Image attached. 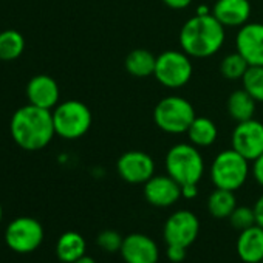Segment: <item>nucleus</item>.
<instances>
[{
    "label": "nucleus",
    "mask_w": 263,
    "mask_h": 263,
    "mask_svg": "<svg viewBox=\"0 0 263 263\" xmlns=\"http://www.w3.org/2000/svg\"><path fill=\"white\" fill-rule=\"evenodd\" d=\"M10 132L21 149L28 152L42 151L56 137L53 111L27 104L13 113Z\"/></svg>",
    "instance_id": "1"
},
{
    "label": "nucleus",
    "mask_w": 263,
    "mask_h": 263,
    "mask_svg": "<svg viewBox=\"0 0 263 263\" xmlns=\"http://www.w3.org/2000/svg\"><path fill=\"white\" fill-rule=\"evenodd\" d=\"M180 48L195 59L217 54L226 41V28L212 16H192L180 30Z\"/></svg>",
    "instance_id": "2"
},
{
    "label": "nucleus",
    "mask_w": 263,
    "mask_h": 263,
    "mask_svg": "<svg viewBox=\"0 0 263 263\" xmlns=\"http://www.w3.org/2000/svg\"><path fill=\"white\" fill-rule=\"evenodd\" d=\"M166 172L180 186L198 184L204 175V158L192 143L174 144L166 154Z\"/></svg>",
    "instance_id": "3"
},
{
    "label": "nucleus",
    "mask_w": 263,
    "mask_h": 263,
    "mask_svg": "<svg viewBox=\"0 0 263 263\" xmlns=\"http://www.w3.org/2000/svg\"><path fill=\"white\" fill-rule=\"evenodd\" d=\"M56 135L67 141L82 138L91 127L93 116L87 104L78 99L59 102L53 110Z\"/></svg>",
    "instance_id": "4"
},
{
    "label": "nucleus",
    "mask_w": 263,
    "mask_h": 263,
    "mask_svg": "<svg viewBox=\"0 0 263 263\" xmlns=\"http://www.w3.org/2000/svg\"><path fill=\"white\" fill-rule=\"evenodd\" d=\"M195 116V108L191 101L178 95L164 96L154 108L155 125L169 135L186 134Z\"/></svg>",
    "instance_id": "5"
},
{
    "label": "nucleus",
    "mask_w": 263,
    "mask_h": 263,
    "mask_svg": "<svg viewBox=\"0 0 263 263\" xmlns=\"http://www.w3.org/2000/svg\"><path fill=\"white\" fill-rule=\"evenodd\" d=\"M249 171V161L231 147L215 155L209 175L215 187L235 192L246 183Z\"/></svg>",
    "instance_id": "6"
},
{
    "label": "nucleus",
    "mask_w": 263,
    "mask_h": 263,
    "mask_svg": "<svg viewBox=\"0 0 263 263\" xmlns=\"http://www.w3.org/2000/svg\"><path fill=\"white\" fill-rule=\"evenodd\" d=\"M192 58L183 50H166L157 56L155 79L166 88H183L189 84L194 74Z\"/></svg>",
    "instance_id": "7"
},
{
    "label": "nucleus",
    "mask_w": 263,
    "mask_h": 263,
    "mask_svg": "<svg viewBox=\"0 0 263 263\" xmlns=\"http://www.w3.org/2000/svg\"><path fill=\"white\" fill-rule=\"evenodd\" d=\"M45 231L39 220L33 217H17L7 226L5 243L17 254L34 252L44 241Z\"/></svg>",
    "instance_id": "8"
},
{
    "label": "nucleus",
    "mask_w": 263,
    "mask_h": 263,
    "mask_svg": "<svg viewBox=\"0 0 263 263\" xmlns=\"http://www.w3.org/2000/svg\"><path fill=\"white\" fill-rule=\"evenodd\" d=\"M231 147L249 163L263 154V122L252 118L237 122L231 135Z\"/></svg>",
    "instance_id": "9"
},
{
    "label": "nucleus",
    "mask_w": 263,
    "mask_h": 263,
    "mask_svg": "<svg viewBox=\"0 0 263 263\" xmlns=\"http://www.w3.org/2000/svg\"><path fill=\"white\" fill-rule=\"evenodd\" d=\"M118 175L130 184H144L155 175V160L144 151H128L116 163Z\"/></svg>",
    "instance_id": "10"
},
{
    "label": "nucleus",
    "mask_w": 263,
    "mask_h": 263,
    "mask_svg": "<svg viewBox=\"0 0 263 263\" xmlns=\"http://www.w3.org/2000/svg\"><path fill=\"white\" fill-rule=\"evenodd\" d=\"M200 221L191 211H177L164 223L163 235L167 245H178L189 248L198 237Z\"/></svg>",
    "instance_id": "11"
},
{
    "label": "nucleus",
    "mask_w": 263,
    "mask_h": 263,
    "mask_svg": "<svg viewBox=\"0 0 263 263\" xmlns=\"http://www.w3.org/2000/svg\"><path fill=\"white\" fill-rule=\"evenodd\" d=\"M235 51L249 65H263V24L248 22L240 27L235 36Z\"/></svg>",
    "instance_id": "12"
},
{
    "label": "nucleus",
    "mask_w": 263,
    "mask_h": 263,
    "mask_svg": "<svg viewBox=\"0 0 263 263\" xmlns=\"http://www.w3.org/2000/svg\"><path fill=\"white\" fill-rule=\"evenodd\" d=\"M119 252L125 263H157L160 258V249L155 240L137 232L122 240Z\"/></svg>",
    "instance_id": "13"
},
{
    "label": "nucleus",
    "mask_w": 263,
    "mask_h": 263,
    "mask_svg": "<svg viewBox=\"0 0 263 263\" xmlns=\"http://www.w3.org/2000/svg\"><path fill=\"white\" fill-rule=\"evenodd\" d=\"M144 198L155 208H169L181 198V186L171 175H154L144 183Z\"/></svg>",
    "instance_id": "14"
},
{
    "label": "nucleus",
    "mask_w": 263,
    "mask_h": 263,
    "mask_svg": "<svg viewBox=\"0 0 263 263\" xmlns=\"http://www.w3.org/2000/svg\"><path fill=\"white\" fill-rule=\"evenodd\" d=\"M61 90L56 82L48 74L33 76L27 84V99L28 104H33L41 108L53 110L59 104Z\"/></svg>",
    "instance_id": "15"
},
{
    "label": "nucleus",
    "mask_w": 263,
    "mask_h": 263,
    "mask_svg": "<svg viewBox=\"0 0 263 263\" xmlns=\"http://www.w3.org/2000/svg\"><path fill=\"white\" fill-rule=\"evenodd\" d=\"M249 0H217L212 7V16L224 28H240L251 17Z\"/></svg>",
    "instance_id": "16"
},
{
    "label": "nucleus",
    "mask_w": 263,
    "mask_h": 263,
    "mask_svg": "<svg viewBox=\"0 0 263 263\" xmlns=\"http://www.w3.org/2000/svg\"><path fill=\"white\" fill-rule=\"evenodd\" d=\"M237 254L245 263H261L263 260V228L254 224L240 231L237 238Z\"/></svg>",
    "instance_id": "17"
},
{
    "label": "nucleus",
    "mask_w": 263,
    "mask_h": 263,
    "mask_svg": "<svg viewBox=\"0 0 263 263\" xmlns=\"http://www.w3.org/2000/svg\"><path fill=\"white\" fill-rule=\"evenodd\" d=\"M186 135L189 138V143H192L198 149H204L215 144L218 138V128L211 118L195 116V119L186 132Z\"/></svg>",
    "instance_id": "18"
},
{
    "label": "nucleus",
    "mask_w": 263,
    "mask_h": 263,
    "mask_svg": "<svg viewBox=\"0 0 263 263\" xmlns=\"http://www.w3.org/2000/svg\"><path fill=\"white\" fill-rule=\"evenodd\" d=\"M155 64H157V56L152 54L146 48H137L132 50L124 61L125 71L138 79H144L149 76H154L155 71Z\"/></svg>",
    "instance_id": "19"
},
{
    "label": "nucleus",
    "mask_w": 263,
    "mask_h": 263,
    "mask_svg": "<svg viewBox=\"0 0 263 263\" xmlns=\"http://www.w3.org/2000/svg\"><path fill=\"white\" fill-rule=\"evenodd\" d=\"M226 108H228L229 116L235 122H241V121H248V119L254 118L257 102L245 88H238L229 95Z\"/></svg>",
    "instance_id": "20"
},
{
    "label": "nucleus",
    "mask_w": 263,
    "mask_h": 263,
    "mask_svg": "<svg viewBox=\"0 0 263 263\" xmlns=\"http://www.w3.org/2000/svg\"><path fill=\"white\" fill-rule=\"evenodd\" d=\"M85 238L76 231L64 232L56 243V255L64 263H73L85 254Z\"/></svg>",
    "instance_id": "21"
},
{
    "label": "nucleus",
    "mask_w": 263,
    "mask_h": 263,
    "mask_svg": "<svg viewBox=\"0 0 263 263\" xmlns=\"http://www.w3.org/2000/svg\"><path fill=\"white\" fill-rule=\"evenodd\" d=\"M235 208H237V200L232 191L215 187V191L211 192V195L208 197V211L212 217L218 220L229 218V215Z\"/></svg>",
    "instance_id": "22"
},
{
    "label": "nucleus",
    "mask_w": 263,
    "mask_h": 263,
    "mask_svg": "<svg viewBox=\"0 0 263 263\" xmlns=\"http://www.w3.org/2000/svg\"><path fill=\"white\" fill-rule=\"evenodd\" d=\"M25 50V39L16 30H5L0 33V61H14L22 56Z\"/></svg>",
    "instance_id": "23"
},
{
    "label": "nucleus",
    "mask_w": 263,
    "mask_h": 263,
    "mask_svg": "<svg viewBox=\"0 0 263 263\" xmlns=\"http://www.w3.org/2000/svg\"><path fill=\"white\" fill-rule=\"evenodd\" d=\"M248 68L249 64L238 51L226 54L220 62V74L228 81H241Z\"/></svg>",
    "instance_id": "24"
},
{
    "label": "nucleus",
    "mask_w": 263,
    "mask_h": 263,
    "mask_svg": "<svg viewBox=\"0 0 263 263\" xmlns=\"http://www.w3.org/2000/svg\"><path fill=\"white\" fill-rule=\"evenodd\" d=\"M241 88H245L255 102L263 104V65H249L241 78Z\"/></svg>",
    "instance_id": "25"
},
{
    "label": "nucleus",
    "mask_w": 263,
    "mask_h": 263,
    "mask_svg": "<svg viewBox=\"0 0 263 263\" xmlns=\"http://www.w3.org/2000/svg\"><path fill=\"white\" fill-rule=\"evenodd\" d=\"M229 221H231V226L238 231H245V229L257 224L254 209L248 208V206H237L232 211V214L229 215Z\"/></svg>",
    "instance_id": "26"
},
{
    "label": "nucleus",
    "mask_w": 263,
    "mask_h": 263,
    "mask_svg": "<svg viewBox=\"0 0 263 263\" xmlns=\"http://www.w3.org/2000/svg\"><path fill=\"white\" fill-rule=\"evenodd\" d=\"M122 240L124 238L119 235V232H116L113 229H105L98 235L96 243L99 248H102L107 252H116V251H121Z\"/></svg>",
    "instance_id": "27"
},
{
    "label": "nucleus",
    "mask_w": 263,
    "mask_h": 263,
    "mask_svg": "<svg viewBox=\"0 0 263 263\" xmlns=\"http://www.w3.org/2000/svg\"><path fill=\"white\" fill-rule=\"evenodd\" d=\"M186 249L184 246H178V245H167V251L166 255L172 263H180L186 258Z\"/></svg>",
    "instance_id": "28"
},
{
    "label": "nucleus",
    "mask_w": 263,
    "mask_h": 263,
    "mask_svg": "<svg viewBox=\"0 0 263 263\" xmlns=\"http://www.w3.org/2000/svg\"><path fill=\"white\" fill-rule=\"evenodd\" d=\"M251 174H252L254 180L257 181V184H260L263 187V154L252 161Z\"/></svg>",
    "instance_id": "29"
},
{
    "label": "nucleus",
    "mask_w": 263,
    "mask_h": 263,
    "mask_svg": "<svg viewBox=\"0 0 263 263\" xmlns=\"http://www.w3.org/2000/svg\"><path fill=\"white\" fill-rule=\"evenodd\" d=\"M161 2H163L167 8L180 11V10H186L187 7H191L194 0H161Z\"/></svg>",
    "instance_id": "30"
},
{
    "label": "nucleus",
    "mask_w": 263,
    "mask_h": 263,
    "mask_svg": "<svg viewBox=\"0 0 263 263\" xmlns=\"http://www.w3.org/2000/svg\"><path fill=\"white\" fill-rule=\"evenodd\" d=\"M252 209H254V214H255V223L263 228V194L257 198Z\"/></svg>",
    "instance_id": "31"
},
{
    "label": "nucleus",
    "mask_w": 263,
    "mask_h": 263,
    "mask_svg": "<svg viewBox=\"0 0 263 263\" xmlns=\"http://www.w3.org/2000/svg\"><path fill=\"white\" fill-rule=\"evenodd\" d=\"M198 195V184H184L181 186V197L187 200H194Z\"/></svg>",
    "instance_id": "32"
},
{
    "label": "nucleus",
    "mask_w": 263,
    "mask_h": 263,
    "mask_svg": "<svg viewBox=\"0 0 263 263\" xmlns=\"http://www.w3.org/2000/svg\"><path fill=\"white\" fill-rule=\"evenodd\" d=\"M195 14L198 16H208V14H212V8L209 5H200L195 11Z\"/></svg>",
    "instance_id": "33"
},
{
    "label": "nucleus",
    "mask_w": 263,
    "mask_h": 263,
    "mask_svg": "<svg viewBox=\"0 0 263 263\" xmlns=\"http://www.w3.org/2000/svg\"><path fill=\"white\" fill-rule=\"evenodd\" d=\"M73 263H96V261H95V258H93V257H90V255H85V254H84L82 257H79V258H78L76 261H73Z\"/></svg>",
    "instance_id": "34"
},
{
    "label": "nucleus",
    "mask_w": 263,
    "mask_h": 263,
    "mask_svg": "<svg viewBox=\"0 0 263 263\" xmlns=\"http://www.w3.org/2000/svg\"><path fill=\"white\" fill-rule=\"evenodd\" d=\"M4 220V209H2V204H0V223Z\"/></svg>",
    "instance_id": "35"
},
{
    "label": "nucleus",
    "mask_w": 263,
    "mask_h": 263,
    "mask_svg": "<svg viewBox=\"0 0 263 263\" xmlns=\"http://www.w3.org/2000/svg\"><path fill=\"white\" fill-rule=\"evenodd\" d=\"M261 263H263V260H261Z\"/></svg>",
    "instance_id": "36"
}]
</instances>
